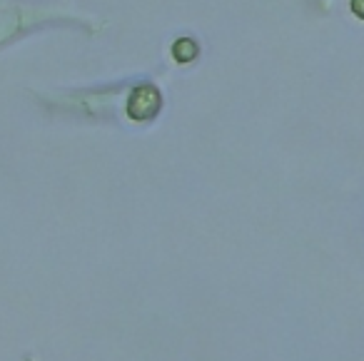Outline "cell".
<instances>
[{
	"label": "cell",
	"instance_id": "1",
	"mask_svg": "<svg viewBox=\"0 0 364 361\" xmlns=\"http://www.w3.org/2000/svg\"><path fill=\"white\" fill-rule=\"evenodd\" d=\"M70 0H0V48L43 26H90Z\"/></svg>",
	"mask_w": 364,
	"mask_h": 361
},
{
	"label": "cell",
	"instance_id": "2",
	"mask_svg": "<svg viewBox=\"0 0 364 361\" xmlns=\"http://www.w3.org/2000/svg\"><path fill=\"white\" fill-rule=\"evenodd\" d=\"M160 107H162V95L152 82H140L125 97V112L135 122H147L152 117H157Z\"/></svg>",
	"mask_w": 364,
	"mask_h": 361
},
{
	"label": "cell",
	"instance_id": "3",
	"mask_svg": "<svg viewBox=\"0 0 364 361\" xmlns=\"http://www.w3.org/2000/svg\"><path fill=\"white\" fill-rule=\"evenodd\" d=\"M198 55H200V45L193 38H180V41H175V45H172V58H175L177 63H182V65L193 63Z\"/></svg>",
	"mask_w": 364,
	"mask_h": 361
},
{
	"label": "cell",
	"instance_id": "4",
	"mask_svg": "<svg viewBox=\"0 0 364 361\" xmlns=\"http://www.w3.org/2000/svg\"><path fill=\"white\" fill-rule=\"evenodd\" d=\"M352 11L357 13L359 18H364V0H352Z\"/></svg>",
	"mask_w": 364,
	"mask_h": 361
}]
</instances>
